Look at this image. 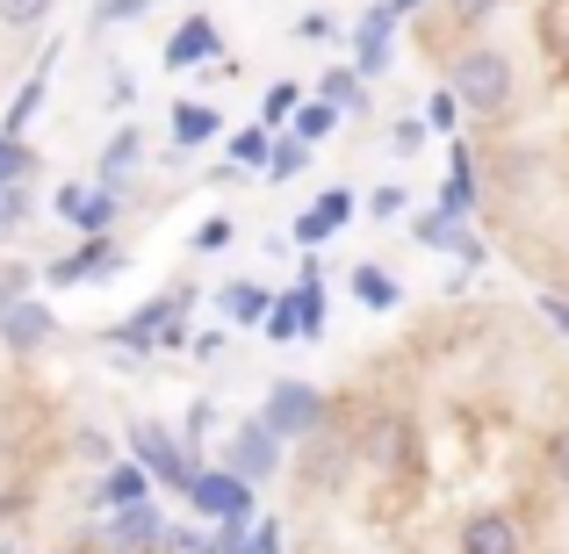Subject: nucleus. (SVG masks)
<instances>
[{
    "instance_id": "nucleus-1",
    "label": "nucleus",
    "mask_w": 569,
    "mask_h": 554,
    "mask_svg": "<svg viewBox=\"0 0 569 554\" xmlns=\"http://www.w3.org/2000/svg\"><path fill=\"white\" fill-rule=\"evenodd\" d=\"M447 87H455V101L469 115H505L512 94H519V66L498 43H461V51L447 58Z\"/></svg>"
},
{
    "instance_id": "nucleus-2",
    "label": "nucleus",
    "mask_w": 569,
    "mask_h": 554,
    "mask_svg": "<svg viewBox=\"0 0 569 554\" xmlns=\"http://www.w3.org/2000/svg\"><path fill=\"white\" fill-rule=\"evenodd\" d=\"M130 454L152 469V483H167V490H194V469H202V454H194L188 440H173L159 417H130Z\"/></svg>"
},
{
    "instance_id": "nucleus-3",
    "label": "nucleus",
    "mask_w": 569,
    "mask_h": 554,
    "mask_svg": "<svg viewBox=\"0 0 569 554\" xmlns=\"http://www.w3.org/2000/svg\"><path fill=\"white\" fill-rule=\"evenodd\" d=\"M260 417L289 446H303V440H318V432L332 425V396H325V389H310V382H274V389H267V403H260Z\"/></svg>"
},
{
    "instance_id": "nucleus-4",
    "label": "nucleus",
    "mask_w": 569,
    "mask_h": 554,
    "mask_svg": "<svg viewBox=\"0 0 569 554\" xmlns=\"http://www.w3.org/2000/svg\"><path fill=\"white\" fill-rule=\"evenodd\" d=\"M281 446H289V440H281L267 417H238V425L223 432V469L246 475V483L260 490V483H274V475H281Z\"/></svg>"
},
{
    "instance_id": "nucleus-5",
    "label": "nucleus",
    "mask_w": 569,
    "mask_h": 554,
    "mask_svg": "<svg viewBox=\"0 0 569 554\" xmlns=\"http://www.w3.org/2000/svg\"><path fill=\"white\" fill-rule=\"evenodd\" d=\"M181 310H194V281H173V289H159V295H144L138 303V318H123V324H109V346H123V353H159V332H167V318H181Z\"/></svg>"
},
{
    "instance_id": "nucleus-6",
    "label": "nucleus",
    "mask_w": 569,
    "mask_h": 554,
    "mask_svg": "<svg viewBox=\"0 0 569 554\" xmlns=\"http://www.w3.org/2000/svg\"><path fill=\"white\" fill-rule=\"evenodd\" d=\"M353 440H347V425H325L318 440H303V461H296V475H303V490L310 497H332L339 483H347V469H353Z\"/></svg>"
},
{
    "instance_id": "nucleus-7",
    "label": "nucleus",
    "mask_w": 569,
    "mask_h": 554,
    "mask_svg": "<svg viewBox=\"0 0 569 554\" xmlns=\"http://www.w3.org/2000/svg\"><path fill=\"white\" fill-rule=\"evenodd\" d=\"M51 209H58V216H66L80 238H109V231H116V216H123V194L101 188V181H72V188H58V194H51Z\"/></svg>"
},
{
    "instance_id": "nucleus-8",
    "label": "nucleus",
    "mask_w": 569,
    "mask_h": 554,
    "mask_svg": "<svg viewBox=\"0 0 569 554\" xmlns=\"http://www.w3.org/2000/svg\"><path fill=\"white\" fill-rule=\"evenodd\" d=\"M188 504H194L202 518H246V526H252V483H246V475H231L223 461H217V469H209V461L194 469Z\"/></svg>"
},
{
    "instance_id": "nucleus-9",
    "label": "nucleus",
    "mask_w": 569,
    "mask_h": 554,
    "mask_svg": "<svg viewBox=\"0 0 569 554\" xmlns=\"http://www.w3.org/2000/svg\"><path fill=\"white\" fill-rule=\"evenodd\" d=\"M51 339H58V310H51V303H37V295H14L8 318H0V346H8L14 361H37Z\"/></svg>"
},
{
    "instance_id": "nucleus-10",
    "label": "nucleus",
    "mask_w": 569,
    "mask_h": 554,
    "mask_svg": "<svg viewBox=\"0 0 569 554\" xmlns=\"http://www.w3.org/2000/svg\"><path fill=\"white\" fill-rule=\"evenodd\" d=\"M353 454H361L376 475H403V461H411V425H403L397 411H376L361 432H353Z\"/></svg>"
},
{
    "instance_id": "nucleus-11",
    "label": "nucleus",
    "mask_w": 569,
    "mask_h": 554,
    "mask_svg": "<svg viewBox=\"0 0 569 554\" xmlns=\"http://www.w3.org/2000/svg\"><path fill=\"white\" fill-rule=\"evenodd\" d=\"M455 547H461V554H527V526H519V512H498V504H483V512L461 518Z\"/></svg>"
},
{
    "instance_id": "nucleus-12",
    "label": "nucleus",
    "mask_w": 569,
    "mask_h": 554,
    "mask_svg": "<svg viewBox=\"0 0 569 554\" xmlns=\"http://www.w3.org/2000/svg\"><path fill=\"white\" fill-rule=\"evenodd\" d=\"M109 274H123V252H116V238H80L66 260L43 266V281H51V289H72V281H109Z\"/></svg>"
},
{
    "instance_id": "nucleus-13",
    "label": "nucleus",
    "mask_w": 569,
    "mask_h": 554,
    "mask_svg": "<svg viewBox=\"0 0 569 554\" xmlns=\"http://www.w3.org/2000/svg\"><path fill=\"white\" fill-rule=\"evenodd\" d=\"M223 37H217V22L209 14H188L181 29L167 37V72H194V66H223Z\"/></svg>"
},
{
    "instance_id": "nucleus-14",
    "label": "nucleus",
    "mask_w": 569,
    "mask_h": 554,
    "mask_svg": "<svg viewBox=\"0 0 569 554\" xmlns=\"http://www.w3.org/2000/svg\"><path fill=\"white\" fill-rule=\"evenodd\" d=\"M411 231H418V245H432V252H455L461 266H483V238L469 231V216H447V209H426V216H411Z\"/></svg>"
},
{
    "instance_id": "nucleus-15",
    "label": "nucleus",
    "mask_w": 569,
    "mask_h": 554,
    "mask_svg": "<svg viewBox=\"0 0 569 554\" xmlns=\"http://www.w3.org/2000/svg\"><path fill=\"white\" fill-rule=\"evenodd\" d=\"M109 547H123V554L167 547V518H159V504H152V497H138V504H116V518H109Z\"/></svg>"
},
{
    "instance_id": "nucleus-16",
    "label": "nucleus",
    "mask_w": 569,
    "mask_h": 554,
    "mask_svg": "<svg viewBox=\"0 0 569 554\" xmlns=\"http://www.w3.org/2000/svg\"><path fill=\"white\" fill-rule=\"evenodd\" d=\"M476 202H483V181H476V152H469V144H455V152H447L440 209H447V216H476Z\"/></svg>"
},
{
    "instance_id": "nucleus-17",
    "label": "nucleus",
    "mask_w": 569,
    "mask_h": 554,
    "mask_svg": "<svg viewBox=\"0 0 569 554\" xmlns=\"http://www.w3.org/2000/svg\"><path fill=\"white\" fill-rule=\"evenodd\" d=\"M138 497H152V469H144L138 454L130 461H109V469H101V483H94V504H138Z\"/></svg>"
},
{
    "instance_id": "nucleus-18",
    "label": "nucleus",
    "mask_w": 569,
    "mask_h": 554,
    "mask_svg": "<svg viewBox=\"0 0 569 554\" xmlns=\"http://www.w3.org/2000/svg\"><path fill=\"white\" fill-rule=\"evenodd\" d=\"M138 159H144V130H130V123H123L109 144H101V167H94V181L123 194V188H130V173H138Z\"/></svg>"
},
{
    "instance_id": "nucleus-19",
    "label": "nucleus",
    "mask_w": 569,
    "mask_h": 554,
    "mask_svg": "<svg viewBox=\"0 0 569 554\" xmlns=\"http://www.w3.org/2000/svg\"><path fill=\"white\" fill-rule=\"evenodd\" d=\"M217 310H223L231 324H246V332H260V324H267V310H274V295H267L260 281H223Z\"/></svg>"
},
{
    "instance_id": "nucleus-20",
    "label": "nucleus",
    "mask_w": 569,
    "mask_h": 554,
    "mask_svg": "<svg viewBox=\"0 0 569 554\" xmlns=\"http://www.w3.org/2000/svg\"><path fill=\"white\" fill-rule=\"evenodd\" d=\"M223 130V115L209 109V101H173V144L181 152H194V144H209Z\"/></svg>"
},
{
    "instance_id": "nucleus-21",
    "label": "nucleus",
    "mask_w": 569,
    "mask_h": 554,
    "mask_svg": "<svg viewBox=\"0 0 569 554\" xmlns=\"http://www.w3.org/2000/svg\"><path fill=\"white\" fill-rule=\"evenodd\" d=\"M51 66H58V43H51ZM51 66H43V72H51ZM43 72H29V80H22V94L8 101V115H0V138H22V130H29V115L43 109Z\"/></svg>"
},
{
    "instance_id": "nucleus-22",
    "label": "nucleus",
    "mask_w": 569,
    "mask_h": 554,
    "mask_svg": "<svg viewBox=\"0 0 569 554\" xmlns=\"http://www.w3.org/2000/svg\"><path fill=\"white\" fill-rule=\"evenodd\" d=\"M274 138H281L274 123H252V130H238V138H231V167H246V173H267V159H274Z\"/></svg>"
},
{
    "instance_id": "nucleus-23",
    "label": "nucleus",
    "mask_w": 569,
    "mask_h": 554,
    "mask_svg": "<svg viewBox=\"0 0 569 554\" xmlns=\"http://www.w3.org/2000/svg\"><path fill=\"white\" fill-rule=\"evenodd\" d=\"M347 58H353L361 80H382V72L397 66V43H389V37H353V29H347Z\"/></svg>"
},
{
    "instance_id": "nucleus-24",
    "label": "nucleus",
    "mask_w": 569,
    "mask_h": 554,
    "mask_svg": "<svg viewBox=\"0 0 569 554\" xmlns=\"http://www.w3.org/2000/svg\"><path fill=\"white\" fill-rule=\"evenodd\" d=\"M318 94H325V101H339L347 115H361V109H368V87H361V72H353V58L325 72V80H318Z\"/></svg>"
},
{
    "instance_id": "nucleus-25",
    "label": "nucleus",
    "mask_w": 569,
    "mask_h": 554,
    "mask_svg": "<svg viewBox=\"0 0 569 554\" xmlns=\"http://www.w3.org/2000/svg\"><path fill=\"white\" fill-rule=\"evenodd\" d=\"M289 130H296V138H303V144H325V138H332V130H339V101H303V109H296L289 115Z\"/></svg>"
},
{
    "instance_id": "nucleus-26",
    "label": "nucleus",
    "mask_w": 569,
    "mask_h": 554,
    "mask_svg": "<svg viewBox=\"0 0 569 554\" xmlns=\"http://www.w3.org/2000/svg\"><path fill=\"white\" fill-rule=\"evenodd\" d=\"M347 289L361 295L368 310H397V303H403V289H397V281L382 274V266H353V274H347Z\"/></svg>"
},
{
    "instance_id": "nucleus-27",
    "label": "nucleus",
    "mask_w": 569,
    "mask_h": 554,
    "mask_svg": "<svg viewBox=\"0 0 569 554\" xmlns=\"http://www.w3.org/2000/svg\"><path fill=\"white\" fill-rule=\"evenodd\" d=\"M29 181H37V152H29L22 138H0V194L29 188Z\"/></svg>"
},
{
    "instance_id": "nucleus-28",
    "label": "nucleus",
    "mask_w": 569,
    "mask_h": 554,
    "mask_svg": "<svg viewBox=\"0 0 569 554\" xmlns=\"http://www.w3.org/2000/svg\"><path fill=\"white\" fill-rule=\"evenodd\" d=\"M296 109H303V87H296V80H274V87H267V94H260V123H289V115Z\"/></svg>"
},
{
    "instance_id": "nucleus-29",
    "label": "nucleus",
    "mask_w": 569,
    "mask_h": 554,
    "mask_svg": "<svg viewBox=\"0 0 569 554\" xmlns=\"http://www.w3.org/2000/svg\"><path fill=\"white\" fill-rule=\"evenodd\" d=\"M58 0H0V29H14V37H29V29H43V14H51Z\"/></svg>"
},
{
    "instance_id": "nucleus-30",
    "label": "nucleus",
    "mask_w": 569,
    "mask_h": 554,
    "mask_svg": "<svg viewBox=\"0 0 569 554\" xmlns=\"http://www.w3.org/2000/svg\"><path fill=\"white\" fill-rule=\"evenodd\" d=\"M541 43H548V58H556V66H569V0H548V14H541Z\"/></svg>"
},
{
    "instance_id": "nucleus-31",
    "label": "nucleus",
    "mask_w": 569,
    "mask_h": 554,
    "mask_svg": "<svg viewBox=\"0 0 569 554\" xmlns=\"http://www.w3.org/2000/svg\"><path fill=\"white\" fill-rule=\"evenodd\" d=\"M310 167V144L303 138H274V159H267V181H296Z\"/></svg>"
},
{
    "instance_id": "nucleus-32",
    "label": "nucleus",
    "mask_w": 569,
    "mask_h": 554,
    "mask_svg": "<svg viewBox=\"0 0 569 554\" xmlns=\"http://www.w3.org/2000/svg\"><path fill=\"white\" fill-rule=\"evenodd\" d=\"M217 417H223V411H217L209 396H194V403H188V425H181V440L194 446V454H202V446L217 440Z\"/></svg>"
},
{
    "instance_id": "nucleus-33",
    "label": "nucleus",
    "mask_w": 569,
    "mask_h": 554,
    "mask_svg": "<svg viewBox=\"0 0 569 554\" xmlns=\"http://www.w3.org/2000/svg\"><path fill=\"white\" fill-rule=\"evenodd\" d=\"M260 332L267 339H303V310H296V295H274V310H267Z\"/></svg>"
},
{
    "instance_id": "nucleus-34",
    "label": "nucleus",
    "mask_w": 569,
    "mask_h": 554,
    "mask_svg": "<svg viewBox=\"0 0 569 554\" xmlns=\"http://www.w3.org/2000/svg\"><path fill=\"white\" fill-rule=\"evenodd\" d=\"M426 138H432V123H411V115H403V123H389V152H397V159L426 152Z\"/></svg>"
},
{
    "instance_id": "nucleus-35",
    "label": "nucleus",
    "mask_w": 569,
    "mask_h": 554,
    "mask_svg": "<svg viewBox=\"0 0 569 554\" xmlns=\"http://www.w3.org/2000/svg\"><path fill=\"white\" fill-rule=\"evenodd\" d=\"M144 8H159V0H94V29H116V22H138Z\"/></svg>"
},
{
    "instance_id": "nucleus-36",
    "label": "nucleus",
    "mask_w": 569,
    "mask_h": 554,
    "mask_svg": "<svg viewBox=\"0 0 569 554\" xmlns=\"http://www.w3.org/2000/svg\"><path fill=\"white\" fill-rule=\"evenodd\" d=\"M167 554H217V533H202V526H167Z\"/></svg>"
},
{
    "instance_id": "nucleus-37",
    "label": "nucleus",
    "mask_w": 569,
    "mask_h": 554,
    "mask_svg": "<svg viewBox=\"0 0 569 554\" xmlns=\"http://www.w3.org/2000/svg\"><path fill=\"white\" fill-rule=\"evenodd\" d=\"M512 0H447V14H455L461 29H476V22H490V14H505Z\"/></svg>"
},
{
    "instance_id": "nucleus-38",
    "label": "nucleus",
    "mask_w": 569,
    "mask_h": 554,
    "mask_svg": "<svg viewBox=\"0 0 569 554\" xmlns=\"http://www.w3.org/2000/svg\"><path fill=\"white\" fill-rule=\"evenodd\" d=\"M353 209H361V202H353L347 188H325V194H318V216L332 223V231H339V223H353Z\"/></svg>"
},
{
    "instance_id": "nucleus-39",
    "label": "nucleus",
    "mask_w": 569,
    "mask_h": 554,
    "mask_svg": "<svg viewBox=\"0 0 569 554\" xmlns=\"http://www.w3.org/2000/svg\"><path fill=\"white\" fill-rule=\"evenodd\" d=\"M426 123H432V130H455V123H461V101H455V87H440V94L426 101Z\"/></svg>"
},
{
    "instance_id": "nucleus-40",
    "label": "nucleus",
    "mask_w": 569,
    "mask_h": 554,
    "mask_svg": "<svg viewBox=\"0 0 569 554\" xmlns=\"http://www.w3.org/2000/svg\"><path fill=\"white\" fill-rule=\"evenodd\" d=\"M246 554H281V518H252Z\"/></svg>"
},
{
    "instance_id": "nucleus-41",
    "label": "nucleus",
    "mask_w": 569,
    "mask_h": 554,
    "mask_svg": "<svg viewBox=\"0 0 569 554\" xmlns=\"http://www.w3.org/2000/svg\"><path fill=\"white\" fill-rule=\"evenodd\" d=\"M231 238H238V231H231V216H209L202 231H194V252H223Z\"/></svg>"
},
{
    "instance_id": "nucleus-42",
    "label": "nucleus",
    "mask_w": 569,
    "mask_h": 554,
    "mask_svg": "<svg viewBox=\"0 0 569 554\" xmlns=\"http://www.w3.org/2000/svg\"><path fill=\"white\" fill-rule=\"evenodd\" d=\"M296 37H303V43H325V37H339V22H332L325 8H310L303 22H296Z\"/></svg>"
},
{
    "instance_id": "nucleus-43",
    "label": "nucleus",
    "mask_w": 569,
    "mask_h": 554,
    "mask_svg": "<svg viewBox=\"0 0 569 554\" xmlns=\"http://www.w3.org/2000/svg\"><path fill=\"white\" fill-rule=\"evenodd\" d=\"M548 475H556V490H569V425L556 432V446H548Z\"/></svg>"
},
{
    "instance_id": "nucleus-44",
    "label": "nucleus",
    "mask_w": 569,
    "mask_h": 554,
    "mask_svg": "<svg viewBox=\"0 0 569 554\" xmlns=\"http://www.w3.org/2000/svg\"><path fill=\"white\" fill-rule=\"evenodd\" d=\"M368 209H376L382 223H389V216H403V188H376V194H368Z\"/></svg>"
},
{
    "instance_id": "nucleus-45",
    "label": "nucleus",
    "mask_w": 569,
    "mask_h": 554,
    "mask_svg": "<svg viewBox=\"0 0 569 554\" xmlns=\"http://www.w3.org/2000/svg\"><path fill=\"white\" fill-rule=\"evenodd\" d=\"M130 101H138V80H130V72H109V109H130Z\"/></svg>"
},
{
    "instance_id": "nucleus-46",
    "label": "nucleus",
    "mask_w": 569,
    "mask_h": 554,
    "mask_svg": "<svg viewBox=\"0 0 569 554\" xmlns=\"http://www.w3.org/2000/svg\"><path fill=\"white\" fill-rule=\"evenodd\" d=\"M188 346V310L181 318H167V332H159V353H181Z\"/></svg>"
},
{
    "instance_id": "nucleus-47",
    "label": "nucleus",
    "mask_w": 569,
    "mask_h": 554,
    "mask_svg": "<svg viewBox=\"0 0 569 554\" xmlns=\"http://www.w3.org/2000/svg\"><path fill=\"white\" fill-rule=\"evenodd\" d=\"M541 318H548V324H556V332L569 339V295H541Z\"/></svg>"
},
{
    "instance_id": "nucleus-48",
    "label": "nucleus",
    "mask_w": 569,
    "mask_h": 554,
    "mask_svg": "<svg viewBox=\"0 0 569 554\" xmlns=\"http://www.w3.org/2000/svg\"><path fill=\"white\" fill-rule=\"evenodd\" d=\"M80 454H87V461H101V469H109V461H116V446L101 440V432H80Z\"/></svg>"
},
{
    "instance_id": "nucleus-49",
    "label": "nucleus",
    "mask_w": 569,
    "mask_h": 554,
    "mask_svg": "<svg viewBox=\"0 0 569 554\" xmlns=\"http://www.w3.org/2000/svg\"><path fill=\"white\" fill-rule=\"evenodd\" d=\"M14 295H29V289H14V281L0 274V318H8V303H14Z\"/></svg>"
},
{
    "instance_id": "nucleus-50",
    "label": "nucleus",
    "mask_w": 569,
    "mask_h": 554,
    "mask_svg": "<svg viewBox=\"0 0 569 554\" xmlns=\"http://www.w3.org/2000/svg\"><path fill=\"white\" fill-rule=\"evenodd\" d=\"M389 8H397V14H418V8H432V0H389Z\"/></svg>"
},
{
    "instance_id": "nucleus-51",
    "label": "nucleus",
    "mask_w": 569,
    "mask_h": 554,
    "mask_svg": "<svg viewBox=\"0 0 569 554\" xmlns=\"http://www.w3.org/2000/svg\"><path fill=\"white\" fill-rule=\"evenodd\" d=\"M8 231H14V223H8V216H0V238H8Z\"/></svg>"
},
{
    "instance_id": "nucleus-52",
    "label": "nucleus",
    "mask_w": 569,
    "mask_h": 554,
    "mask_svg": "<svg viewBox=\"0 0 569 554\" xmlns=\"http://www.w3.org/2000/svg\"><path fill=\"white\" fill-rule=\"evenodd\" d=\"M58 554H87V547H58Z\"/></svg>"
},
{
    "instance_id": "nucleus-53",
    "label": "nucleus",
    "mask_w": 569,
    "mask_h": 554,
    "mask_svg": "<svg viewBox=\"0 0 569 554\" xmlns=\"http://www.w3.org/2000/svg\"><path fill=\"white\" fill-rule=\"evenodd\" d=\"M0 554H14V547H8V541H0Z\"/></svg>"
},
{
    "instance_id": "nucleus-54",
    "label": "nucleus",
    "mask_w": 569,
    "mask_h": 554,
    "mask_svg": "<svg viewBox=\"0 0 569 554\" xmlns=\"http://www.w3.org/2000/svg\"><path fill=\"white\" fill-rule=\"evenodd\" d=\"M231 554H246V547H231Z\"/></svg>"
},
{
    "instance_id": "nucleus-55",
    "label": "nucleus",
    "mask_w": 569,
    "mask_h": 554,
    "mask_svg": "<svg viewBox=\"0 0 569 554\" xmlns=\"http://www.w3.org/2000/svg\"><path fill=\"white\" fill-rule=\"evenodd\" d=\"M109 554H123V547H109Z\"/></svg>"
}]
</instances>
